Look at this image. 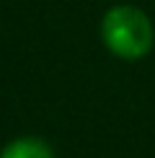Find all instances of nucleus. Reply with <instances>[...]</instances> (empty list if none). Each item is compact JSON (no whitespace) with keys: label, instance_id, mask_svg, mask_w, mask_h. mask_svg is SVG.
I'll list each match as a JSON object with an SVG mask.
<instances>
[{"label":"nucleus","instance_id":"obj_2","mask_svg":"<svg viewBox=\"0 0 155 158\" xmlns=\"http://www.w3.org/2000/svg\"><path fill=\"white\" fill-rule=\"evenodd\" d=\"M0 158H54V150L42 137H16L0 150Z\"/></svg>","mask_w":155,"mask_h":158},{"label":"nucleus","instance_id":"obj_1","mask_svg":"<svg viewBox=\"0 0 155 158\" xmlns=\"http://www.w3.org/2000/svg\"><path fill=\"white\" fill-rule=\"evenodd\" d=\"M103 47L121 60H140L155 44V29L145 10L134 5H114L101 21Z\"/></svg>","mask_w":155,"mask_h":158}]
</instances>
